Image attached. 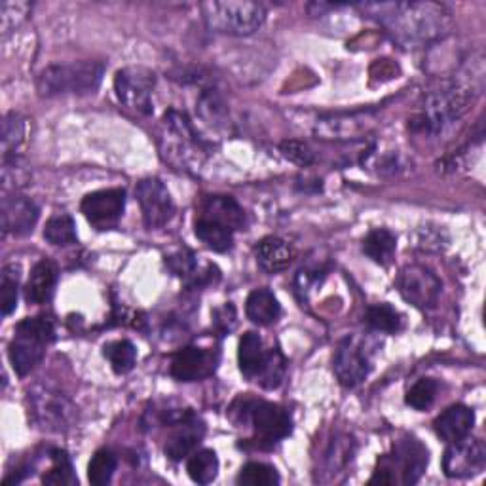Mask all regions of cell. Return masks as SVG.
I'll use <instances>...</instances> for the list:
<instances>
[{
	"instance_id": "obj_1",
	"label": "cell",
	"mask_w": 486,
	"mask_h": 486,
	"mask_svg": "<svg viewBox=\"0 0 486 486\" xmlns=\"http://www.w3.org/2000/svg\"><path fill=\"white\" fill-rule=\"evenodd\" d=\"M382 26L403 46H420L445 36L450 31V12L435 3H388L365 5Z\"/></svg>"
},
{
	"instance_id": "obj_2",
	"label": "cell",
	"mask_w": 486,
	"mask_h": 486,
	"mask_svg": "<svg viewBox=\"0 0 486 486\" xmlns=\"http://www.w3.org/2000/svg\"><path fill=\"white\" fill-rule=\"evenodd\" d=\"M103 80V65L98 61H75L44 68L36 88L42 98L94 94Z\"/></svg>"
},
{
	"instance_id": "obj_3",
	"label": "cell",
	"mask_w": 486,
	"mask_h": 486,
	"mask_svg": "<svg viewBox=\"0 0 486 486\" xmlns=\"http://www.w3.org/2000/svg\"><path fill=\"white\" fill-rule=\"evenodd\" d=\"M54 321L46 315L27 317L19 323L8 348L10 363L19 377H27L42 361L46 346L54 340Z\"/></svg>"
},
{
	"instance_id": "obj_4",
	"label": "cell",
	"mask_w": 486,
	"mask_h": 486,
	"mask_svg": "<svg viewBox=\"0 0 486 486\" xmlns=\"http://www.w3.org/2000/svg\"><path fill=\"white\" fill-rule=\"evenodd\" d=\"M202 12L210 29L234 36L253 35L266 19L264 6L249 0H213L203 3Z\"/></svg>"
},
{
	"instance_id": "obj_5",
	"label": "cell",
	"mask_w": 486,
	"mask_h": 486,
	"mask_svg": "<svg viewBox=\"0 0 486 486\" xmlns=\"http://www.w3.org/2000/svg\"><path fill=\"white\" fill-rule=\"evenodd\" d=\"M29 405L35 422L46 431L65 433L77 424V405L50 384H36L29 391Z\"/></svg>"
},
{
	"instance_id": "obj_6",
	"label": "cell",
	"mask_w": 486,
	"mask_h": 486,
	"mask_svg": "<svg viewBox=\"0 0 486 486\" xmlns=\"http://www.w3.org/2000/svg\"><path fill=\"white\" fill-rule=\"evenodd\" d=\"M156 77L145 67H126L114 77V91L122 105L141 114L152 112Z\"/></svg>"
},
{
	"instance_id": "obj_7",
	"label": "cell",
	"mask_w": 486,
	"mask_h": 486,
	"mask_svg": "<svg viewBox=\"0 0 486 486\" xmlns=\"http://www.w3.org/2000/svg\"><path fill=\"white\" fill-rule=\"evenodd\" d=\"M398 289L407 303L420 310L435 308L443 293L439 277L420 264H410L401 270L398 277Z\"/></svg>"
},
{
	"instance_id": "obj_8",
	"label": "cell",
	"mask_w": 486,
	"mask_h": 486,
	"mask_svg": "<svg viewBox=\"0 0 486 486\" xmlns=\"http://www.w3.org/2000/svg\"><path fill=\"white\" fill-rule=\"evenodd\" d=\"M243 414L245 419L257 437L261 441H268V443H275V441H282L285 439L291 429V416L274 403H266V401H251L243 405Z\"/></svg>"
},
{
	"instance_id": "obj_9",
	"label": "cell",
	"mask_w": 486,
	"mask_h": 486,
	"mask_svg": "<svg viewBox=\"0 0 486 486\" xmlns=\"http://www.w3.org/2000/svg\"><path fill=\"white\" fill-rule=\"evenodd\" d=\"M137 202L141 205L143 221L149 228L166 226L175 215V203L166 189V184L160 179H143L137 184Z\"/></svg>"
},
{
	"instance_id": "obj_10",
	"label": "cell",
	"mask_w": 486,
	"mask_h": 486,
	"mask_svg": "<svg viewBox=\"0 0 486 486\" xmlns=\"http://www.w3.org/2000/svg\"><path fill=\"white\" fill-rule=\"evenodd\" d=\"M450 447L443 458V470L447 477L466 479L481 473L486 464V449L479 439L464 437L460 441L449 443Z\"/></svg>"
},
{
	"instance_id": "obj_11",
	"label": "cell",
	"mask_w": 486,
	"mask_h": 486,
	"mask_svg": "<svg viewBox=\"0 0 486 486\" xmlns=\"http://www.w3.org/2000/svg\"><path fill=\"white\" fill-rule=\"evenodd\" d=\"M126 192L122 189H107L91 192L82 200L80 210L89 224L107 230L117 224L124 213Z\"/></svg>"
},
{
	"instance_id": "obj_12",
	"label": "cell",
	"mask_w": 486,
	"mask_h": 486,
	"mask_svg": "<svg viewBox=\"0 0 486 486\" xmlns=\"http://www.w3.org/2000/svg\"><path fill=\"white\" fill-rule=\"evenodd\" d=\"M335 375L344 388L359 386L370 373V361L367 352L363 350V344L350 336L340 342L338 350L335 354Z\"/></svg>"
},
{
	"instance_id": "obj_13",
	"label": "cell",
	"mask_w": 486,
	"mask_h": 486,
	"mask_svg": "<svg viewBox=\"0 0 486 486\" xmlns=\"http://www.w3.org/2000/svg\"><path fill=\"white\" fill-rule=\"evenodd\" d=\"M215 367H217V356L212 350L191 346V348H184L175 354L170 370L171 377L177 378L179 382H196L213 375Z\"/></svg>"
},
{
	"instance_id": "obj_14",
	"label": "cell",
	"mask_w": 486,
	"mask_h": 486,
	"mask_svg": "<svg viewBox=\"0 0 486 486\" xmlns=\"http://www.w3.org/2000/svg\"><path fill=\"white\" fill-rule=\"evenodd\" d=\"M3 230L6 234L14 236H26L31 234L35 224L38 222L40 212L33 200L19 196V194H10L3 198Z\"/></svg>"
},
{
	"instance_id": "obj_15",
	"label": "cell",
	"mask_w": 486,
	"mask_h": 486,
	"mask_svg": "<svg viewBox=\"0 0 486 486\" xmlns=\"http://www.w3.org/2000/svg\"><path fill=\"white\" fill-rule=\"evenodd\" d=\"M373 124L375 117L370 112L333 114V117L321 119L317 122L315 133L323 139H357L373 128Z\"/></svg>"
},
{
	"instance_id": "obj_16",
	"label": "cell",
	"mask_w": 486,
	"mask_h": 486,
	"mask_svg": "<svg viewBox=\"0 0 486 486\" xmlns=\"http://www.w3.org/2000/svg\"><path fill=\"white\" fill-rule=\"evenodd\" d=\"M386 460L399 468L405 484H414L428 468V450L416 439H405L393 449V456H386Z\"/></svg>"
},
{
	"instance_id": "obj_17",
	"label": "cell",
	"mask_w": 486,
	"mask_h": 486,
	"mask_svg": "<svg viewBox=\"0 0 486 486\" xmlns=\"http://www.w3.org/2000/svg\"><path fill=\"white\" fill-rule=\"evenodd\" d=\"M475 424V412L466 405H452L443 414L437 416L435 433L447 443L460 441L471 433Z\"/></svg>"
},
{
	"instance_id": "obj_18",
	"label": "cell",
	"mask_w": 486,
	"mask_h": 486,
	"mask_svg": "<svg viewBox=\"0 0 486 486\" xmlns=\"http://www.w3.org/2000/svg\"><path fill=\"white\" fill-rule=\"evenodd\" d=\"M57 285V266L52 261H38L31 270V277L26 287V298L31 305L50 303Z\"/></svg>"
},
{
	"instance_id": "obj_19",
	"label": "cell",
	"mask_w": 486,
	"mask_h": 486,
	"mask_svg": "<svg viewBox=\"0 0 486 486\" xmlns=\"http://www.w3.org/2000/svg\"><path fill=\"white\" fill-rule=\"evenodd\" d=\"M228 226L230 230H242L245 226V212L240 203L230 196H210L202 205V215Z\"/></svg>"
},
{
	"instance_id": "obj_20",
	"label": "cell",
	"mask_w": 486,
	"mask_h": 486,
	"mask_svg": "<svg viewBox=\"0 0 486 486\" xmlns=\"http://www.w3.org/2000/svg\"><path fill=\"white\" fill-rule=\"evenodd\" d=\"M254 253H257V263L268 274L284 272L295 259V249L285 240L275 236L261 240L254 247Z\"/></svg>"
},
{
	"instance_id": "obj_21",
	"label": "cell",
	"mask_w": 486,
	"mask_h": 486,
	"mask_svg": "<svg viewBox=\"0 0 486 486\" xmlns=\"http://www.w3.org/2000/svg\"><path fill=\"white\" fill-rule=\"evenodd\" d=\"M245 314L254 323V326L268 327L272 323L280 319L282 306L277 303V298L268 289H254L245 303Z\"/></svg>"
},
{
	"instance_id": "obj_22",
	"label": "cell",
	"mask_w": 486,
	"mask_h": 486,
	"mask_svg": "<svg viewBox=\"0 0 486 486\" xmlns=\"http://www.w3.org/2000/svg\"><path fill=\"white\" fill-rule=\"evenodd\" d=\"M266 352L263 348V340L257 333H245L240 340L238 350V363L242 375L249 380L259 378L266 363Z\"/></svg>"
},
{
	"instance_id": "obj_23",
	"label": "cell",
	"mask_w": 486,
	"mask_h": 486,
	"mask_svg": "<svg viewBox=\"0 0 486 486\" xmlns=\"http://www.w3.org/2000/svg\"><path fill=\"white\" fill-rule=\"evenodd\" d=\"M177 426L181 429L166 443V454H168V458H171L175 461L191 456L196 450V447L200 443V437H202V428L196 424L194 414L191 416V419H187Z\"/></svg>"
},
{
	"instance_id": "obj_24",
	"label": "cell",
	"mask_w": 486,
	"mask_h": 486,
	"mask_svg": "<svg viewBox=\"0 0 486 486\" xmlns=\"http://www.w3.org/2000/svg\"><path fill=\"white\" fill-rule=\"evenodd\" d=\"M194 233L198 240H202L207 247L217 253H226L234 245V230H230L228 226L215 222L212 219L198 217L194 224Z\"/></svg>"
},
{
	"instance_id": "obj_25",
	"label": "cell",
	"mask_w": 486,
	"mask_h": 486,
	"mask_svg": "<svg viewBox=\"0 0 486 486\" xmlns=\"http://www.w3.org/2000/svg\"><path fill=\"white\" fill-rule=\"evenodd\" d=\"M356 452V443L350 435H338L335 441L329 445L326 458H323V473H327L331 481L333 477H336L338 473H342L354 458Z\"/></svg>"
},
{
	"instance_id": "obj_26",
	"label": "cell",
	"mask_w": 486,
	"mask_h": 486,
	"mask_svg": "<svg viewBox=\"0 0 486 486\" xmlns=\"http://www.w3.org/2000/svg\"><path fill=\"white\" fill-rule=\"evenodd\" d=\"M398 249V240L389 230L377 228L363 240V251L368 259H373L380 266H388L393 261Z\"/></svg>"
},
{
	"instance_id": "obj_27",
	"label": "cell",
	"mask_w": 486,
	"mask_h": 486,
	"mask_svg": "<svg viewBox=\"0 0 486 486\" xmlns=\"http://www.w3.org/2000/svg\"><path fill=\"white\" fill-rule=\"evenodd\" d=\"M27 139V124L21 114L10 112L3 122V158H17V150Z\"/></svg>"
},
{
	"instance_id": "obj_28",
	"label": "cell",
	"mask_w": 486,
	"mask_h": 486,
	"mask_svg": "<svg viewBox=\"0 0 486 486\" xmlns=\"http://www.w3.org/2000/svg\"><path fill=\"white\" fill-rule=\"evenodd\" d=\"M191 479L198 484H210L217 479L219 473V458L213 450H198L192 452L187 464Z\"/></svg>"
},
{
	"instance_id": "obj_29",
	"label": "cell",
	"mask_w": 486,
	"mask_h": 486,
	"mask_svg": "<svg viewBox=\"0 0 486 486\" xmlns=\"http://www.w3.org/2000/svg\"><path fill=\"white\" fill-rule=\"evenodd\" d=\"M105 357L109 359L114 373L126 375L135 367L137 350L129 340H114L105 346Z\"/></svg>"
},
{
	"instance_id": "obj_30",
	"label": "cell",
	"mask_w": 486,
	"mask_h": 486,
	"mask_svg": "<svg viewBox=\"0 0 486 486\" xmlns=\"http://www.w3.org/2000/svg\"><path fill=\"white\" fill-rule=\"evenodd\" d=\"M44 238L52 245H73L77 242V226L73 217L68 215H54L44 228Z\"/></svg>"
},
{
	"instance_id": "obj_31",
	"label": "cell",
	"mask_w": 486,
	"mask_h": 486,
	"mask_svg": "<svg viewBox=\"0 0 486 486\" xmlns=\"http://www.w3.org/2000/svg\"><path fill=\"white\" fill-rule=\"evenodd\" d=\"M19 277L17 264H6L0 274V308H3V315H10L17 306Z\"/></svg>"
},
{
	"instance_id": "obj_32",
	"label": "cell",
	"mask_w": 486,
	"mask_h": 486,
	"mask_svg": "<svg viewBox=\"0 0 486 486\" xmlns=\"http://www.w3.org/2000/svg\"><path fill=\"white\" fill-rule=\"evenodd\" d=\"M117 471V456L110 450H98L88 466V481L94 486H105Z\"/></svg>"
},
{
	"instance_id": "obj_33",
	"label": "cell",
	"mask_w": 486,
	"mask_h": 486,
	"mask_svg": "<svg viewBox=\"0 0 486 486\" xmlns=\"http://www.w3.org/2000/svg\"><path fill=\"white\" fill-rule=\"evenodd\" d=\"M52 468L42 477L44 484H56V486H73L78 482L73 471V464L68 460L67 452L52 450Z\"/></svg>"
},
{
	"instance_id": "obj_34",
	"label": "cell",
	"mask_w": 486,
	"mask_h": 486,
	"mask_svg": "<svg viewBox=\"0 0 486 486\" xmlns=\"http://www.w3.org/2000/svg\"><path fill=\"white\" fill-rule=\"evenodd\" d=\"M367 323L370 329L380 333H396L401 329V315L389 305H377L367 310Z\"/></svg>"
},
{
	"instance_id": "obj_35",
	"label": "cell",
	"mask_w": 486,
	"mask_h": 486,
	"mask_svg": "<svg viewBox=\"0 0 486 486\" xmlns=\"http://www.w3.org/2000/svg\"><path fill=\"white\" fill-rule=\"evenodd\" d=\"M238 482L245 486H274L280 484V475L272 466L261 464V461H249L247 466L242 468Z\"/></svg>"
},
{
	"instance_id": "obj_36",
	"label": "cell",
	"mask_w": 486,
	"mask_h": 486,
	"mask_svg": "<svg viewBox=\"0 0 486 486\" xmlns=\"http://www.w3.org/2000/svg\"><path fill=\"white\" fill-rule=\"evenodd\" d=\"M284 377H285V359L280 352L272 350L266 356L264 368H263V373L259 375L257 382H261V386L266 389H275L284 382Z\"/></svg>"
},
{
	"instance_id": "obj_37",
	"label": "cell",
	"mask_w": 486,
	"mask_h": 486,
	"mask_svg": "<svg viewBox=\"0 0 486 486\" xmlns=\"http://www.w3.org/2000/svg\"><path fill=\"white\" fill-rule=\"evenodd\" d=\"M435 396H437V382L431 378H422L408 389L407 405L416 410H426L433 405Z\"/></svg>"
},
{
	"instance_id": "obj_38",
	"label": "cell",
	"mask_w": 486,
	"mask_h": 486,
	"mask_svg": "<svg viewBox=\"0 0 486 486\" xmlns=\"http://www.w3.org/2000/svg\"><path fill=\"white\" fill-rule=\"evenodd\" d=\"M31 5L27 3H0V29L10 33L16 26L27 17Z\"/></svg>"
},
{
	"instance_id": "obj_39",
	"label": "cell",
	"mask_w": 486,
	"mask_h": 486,
	"mask_svg": "<svg viewBox=\"0 0 486 486\" xmlns=\"http://www.w3.org/2000/svg\"><path fill=\"white\" fill-rule=\"evenodd\" d=\"M200 114H202V119L210 124H221V120L224 119L226 109H224V103L215 89L205 91V94L202 96Z\"/></svg>"
},
{
	"instance_id": "obj_40",
	"label": "cell",
	"mask_w": 486,
	"mask_h": 486,
	"mask_svg": "<svg viewBox=\"0 0 486 486\" xmlns=\"http://www.w3.org/2000/svg\"><path fill=\"white\" fill-rule=\"evenodd\" d=\"M447 234L441 228H420L416 233V245L424 251H441L447 247Z\"/></svg>"
},
{
	"instance_id": "obj_41",
	"label": "cell",
	"mask_w": 486,
	"mask_h": 486,
	"mask_svg": "<svg viewBox=\"0 0 486 486\" xmlns=\"http://www.w3.org/2000/svg\"><path fill=\"white\" fill-rule=\"evenodd\" d=\"M280 150L287 160H291L293 164L298 166H310L314 161V152L303 141H284Z\"/></svg>"
},
{
	"instance_id": "obj_42",
	"label": "cell",
	"mask_w": 486,
	"mask_h": 486,
	"mask_svg": "<svg viewBox=\"0 0 486 486\" xmlns=\"http://www.w3.org/2000/svg\"><path fill=\"white\" fill-rule=\"evenodd\" d=\"M168 268L181 277H189L196 272V257L191 251H179L166 259Z\"/></svg>"
},
{
	"instance_id": "obj_43",
	"label": "cell",
	"mask_w": 486,
	"mask_h": 486,
	"mask_svg": "<svg viewBox=\"0 0 486 486\" xmlns=\"http://www.w3.org/2000/svg\"><path fill=\"white\" fill-rule=\"evenodd\" d=\"M215 327L221 333H230L236 327V310L233 305H226L215 310Z\"/></svg>"
}]
</instances>
